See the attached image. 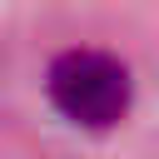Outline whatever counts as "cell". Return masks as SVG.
I'll return each mask as SVG.
<instances>
[{"instance_id":"1","label":"cell","mask_w":159,"mask_h":159,"mask_svg":"<svg viewBox=\"0 0 159 159\" xmlns=\"http://www.w3.org/2000/svg\"><path fill=\"white\" fill-rule=\"evenodd\" d=\"M45 94H50V104L70 124H80V129H114L129 114L134 80L104 50H65L50 65V75H45Z\"/></svg>"}]
</instances>
